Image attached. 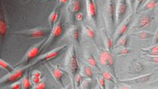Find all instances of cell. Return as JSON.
<instances>
[{
	"mask_svg": "<svg viewBox=\"0 0 158 89\" xmlns=\"http://www.w3.org/2000/svg\"><path fill=\"white\" fill-rule=\"evenodd\" d=\"M64 66H65V70H66L67 73L69 76L70 80L73 82L74 77L77 75V72L79 71V69H80L77 61L76 50H75V47L74 45H72L69 48L68 52H67Z\"/></svg>",
	"mask_w": 158,
	"mask_h": 89,
	"instance_id": "obj_1",
	"label": "cell"
},
{
	"mask_svg": "<svg viewBox=\"0 0 158 89\" xmlns=\"http://www.w3.org/2000/svg\"><path fill=\"white\" fill-rule=\"evenodd\" d=\"M103 18L105 20L106 31L110 36L114 33V26L115 25V6L114 0H107Z\"/></svg>",
	"mask_w": 158,
	"mask_h": 89,
	"instance_id": "obj_2",
	"label": "cell"
},
{
	"mask_svg": "<svg viewBox=\"0 0 158 89\" xmlns=\"http://www.w3.org/2000/svg\"><path fill=\"white\" fill-rule=\"evenodd\" d=\"M44 43V41H41L40 43H35L33 46H31L29 49L27 50V52L25 54V55L23 56V58L16 65V67L20 66V65H29L30 61L35 59L40 54V51L43 49Z\"/></svg>",
	"mask_w": 158,
	"mask_h": 89,
	"instance_id": "obj_3",
	"label": "cell"
},
{
	"mask_svg": "<svg viewBox=\"0 0 158 89\" xmlns=\"http://www.w3.org/2000/svg\"><path fill=\"white\" fill-rule=\"evenodd\" d=\"M29 66V65H24L22 68H17V69H14L11 72H9V74L4 76V77L0 79V85H9L13 82H17L19 81L22 76L25 75V72L27 70V68Z\"/></svg>",
	"mask_w": 158,
	"mask_h": 89,
	"instance_id": "obj_4",
	"label": "cell"
},
{
	"mask_svg": "<svg viewBox=\"0 0 158 89\" xmlns=\"http://www.w3.org/2000/svg\"><path fill=\"white\" fill-rule=\"evenodd\" d=\"M51 29L52 28H48V27H37L33 29L18 32L15 34L23 37H32V38H40V37H45L49 36L51 32Z\"/></svg>",
	"mask_w": 158,
	"mask_h": 89,
	"instance_id": "obj_5",
	"label": "cell"
},
{
	"mask_svg": "<svg viewBox=\"0 0 158 89\" xmlns=\"http://www.w3.org/2000/svg\"><path fill=\"white\" fill-rule=\"evenodd\" d=\"M65 48H67L66 45H63V46H60L58 48L52 49L51 51L45 53L44 54H41L40 56H39V57L34 59L33 62L32 64H30L29 66H34V65H36L38 64H40L42 62H45V61H49L51 59H55L56 57H57L60 54V53L62 52Z\"/></svg>",
	"mask_w": 158,
	"mask_h": 89,
	"instance_id": "obj_6",
	"label": "cell"
},
{
	"mask_svg": "<svg viewBox=\"0 0 158 89\" xmlns=\"http://www.w3.org/2000/svg\"><path fill=\"white\" fill-rule=\"evenodd\" d=\"M8 33V24L5 18L4 5L2 0H0V54H2V48L4 45V42Z\"/></svg>",
	"mask_w": 158,
	"mask_h": 89,
	"instance_id": "obj_7",
	"label": "cell"
},
{
	"mask_svg": "<svg viewBox=\"0 0 158 89\" xmlns=\"http://www.w3.org/2000/svg\"><path fill=\"white\" fill-rule=\"evenodd\" d=\"M132 18H133V13L130 14V15L127 17V18L121 23V25H118V27L115 30L114 33H113V37H114V43H115L117 40L121 37L122 36H124L125 34H127V31L130 28V26L132 23Z\"/></svg>",
	"mask_w": 158,
	"mask_h": 89,
	"instance_id": "obj_8",
	"label": "cell"
},
{
	"mask_svg": "<svg viewBox=\"0 0 158 89\" xmlns=\"http://www.w3.org/2000/svg\"><path fill=\"white\" fill-rule=\"evenodd\" d=\"M63 32V21H62V18H60L59 21L56 22L54 24V26H52V29H51V32H50V35L48 37L47 40L44 41V46H43V48L44 47H47L49 45H51L55 41L56 38H58Z\"/></svg>",
	"mask_w": 158,
	"mask_h": 89,
	"instance_id": "obj_9",
	"label": "cell"
},
{
	"mask_svg": "<svg viewBox=\"0 0 158 89\" xmlns=\"http://www.w3.org/2000/svg\"><path fill=\"white\" fill-rule=\"evenodd\" d=\"M128 3L127 0H118L115 7V24L120 25L125 19L127 10H128Z\"/></svg>",
	"mask_w": 158,
	"mask_h": 89,
	"instance_id": "obj_10",
	"label": "cell"
},
{
	"mask_svg": "<svg viewBox=\"0 0 158 89\" xmlns=\"http://www.w3.org/2000/svg\"><path fill=\"white\" fill-rule=\"evenodd\" d=\"M153 15H151V14H145V13H142L140 14L138 18L136 19L135 23L132 25V29H142L148 26L151 23V21L153 20Z\"/></svg>",
	"mask_w": 158,
	"mask_h": 89,
	"instance_id": "obj_11",
	"label": "cell"
},
{
	"mask_svg": "<svg viewBox=\"0 0 158 89\" xmlns=\"http://www.w3.org/2000/svg\"><path fill=\"white\" fill-rule=\"evenodd\" d=\"M46 65H47L48 70L50 71L51 74L52 75V76L56 80V82H57L58 84H60L63 87H64V83L63 82V78L64 76L65 72L62 69L58 68V66H54V65H51L49 62L46 63Z\"/></svg>",
	"mask_w": 158,
	"mask_h": 89,
	"instance_id": "obj_12",
	"label": "cell"
},
{
	"mask_svg": "<svg viewBox=\"0 0 158 89\" xmlns=\"http://www.w3.org/2000/svg\"><path fill=\"white\" fill-rule=\"evenodd\" d=\"M86 3V12L89 19L97 27V5L93 0H85Z\"/></svg>",
	"mask_w": 158,
	"mask_h": 89,
	"instance_id": "obj_13",
	"label": "cell"
},
{
	"mask_svg": "<svg viewBox=\"0 0 158 89\" xmlns=\"http://www.w3.org/2000/svg\"><path fill=\"white\" fill-rule=\"evenodd\" d=\"M100 63L103 65H108L111 67L112 69L114 67V60L113 55L111 54V52L108 50H101L99 55Z\"/></svg>",
	"mask_w": 158,
	"mask_h": 89,
	"instance_id": "obj_14",
	"label": "cell"
},
{
	"mask_svg": "<svg viewBox=\"0 0 158 89\" xmlns=\"http://www.w3.org/2000/svg\"><path fill=\"white\" fill-rule=\"evenodd\" d=\"M67 9H68V12L70 14L72 15L77 14L81 9V0H69Z\"/></svg>",
	"mask_w": 158,
	"mask_h": 89,
	"instance_id": "obj_15",
	"label": "cell"
},
{
	"mask_svg": "<svg viewBox=\"0 0 158 89\" xmlns=\"http://www.w3.org/2000/svg\"><path fill=\"white\" fill-rule=\"evenodd\" d=\"M102 37H103V44H104V47L106 48V50L111 52L112 51V48H113V46H114V43H113V40L111 39L110 36L109 35V33L107 32L106 29L102 30Z\"/></svg>",
	"mask_w": 158,
	"mask_h": 89,
	"instance_id": "obj_16",
	"label": "cell"
},
{
	"mask_svg": "<svg viewBox=\"0 0 158 89\" xmlns=\"http://www.w3.org/2000/svg\"><path fill=\"white\" fill-rule=\"evenodd\" d=\"M67 34L69 37L70 39H72L75 43L80 44V30L77 26H74L70 27Z\"/></svg>",
	"mask_w": 158,
	"mask_h": 89,
	"instance_id": "obj_17",
	"label": "cell"
},
{
	"mask_svg": "<svg viewBox=\"0 0 158 89\" xmlns=\"http://www.w3.org/2000/svg\"><path fill=\"white\" fill-rule=\"evenodd\" d=\"M158 4V0H149L148 2H146L145 4L142 5L140 9H139V11L140 13H143V12L149 11V10H151L155 8L156 7V5Z\"/></svg>",
	"mask_w": 158,
	"mask_h": 89,
	"instance_id": "obj_18",
	"label": "cell"
},
{
	"mask_svg": "<svg viewBox=\"0 0 158 89\" xmlns=\"http://www.w3.org/2000/svg\"><path fill=\"white\" fill-rule=\"evenodd\" d=\"M154 73H151V74L145 75V76H142L139 77L134 78V79H131V80H127V81H124V82H133V83H144V82H149L151 80V78L153 76Z\"/></svg>",
	"mask_w": 158,
	"mask_h": 89,
	"instance_id": "obj_19",
	"label": "cell"
},
{
	"mask_svg": "<svg viewBox=\"0 0 158 89\" xmlns=\"http://www.w3.org/2000/svg\"><path fill=\"white\" fill-rule=\"evenodd\" d=\"M131 35L133 37H138L140 40H148V39L154 37V34L149 32H145V31H141V32H139L136 33H132Z\"/></svg>",
	"mask_w": 158,
	"mask_h": 89,
	"instance_id": "obj_20",
	"label": "cell"
},
{
	"mask_svg": "<svg viewBox=\"0 0 158 89\" xmlns=\"http://www.w3.org/2000/svg\"><path fill=\"white\" fill-rule=\"evenodd\" d=\"M59 14V9L58 7H56L54 9V10L50 14L49 17H48V21H49V25L52 28V26H54V24L56 22V20H57V17H58Z\"/></svg>",
	"mask_w": 158,
	"mask_h": 89,
	"instance_id": "obj_21",
	"label": "cell"
},
{
	"mask_svg": "<svg viewBox=\"0 0 158 89\" xmlns=\"http://www.w3.org/2000/svg\"><path fill=\"white\" fill-rule=\"evenodd\" d=\"M129 36L128 34H125L124 36H122L120 37L117 40V42L115 43V47L119 48V47H127L129 41Z\"/></svg>",
	"mask_w": 158,
	"mask_h": 89,
	"instance_id": "obj_22",
	"label": "cell"
},
{
	"mask_svg": "<svg viewBox=\"0 0 158 89\" xmlns=\"http://www.w3.org/2000/svg\"><path fill=\"white\" fill-rule=\"evenodd\" d=\"M80 74L85 78H90L92 79V76H93V72H92V70L91 66H83L81 69V72Z\"/></svg>",
	"mask_w": 158,
	"mask_h": 89,
	"instance_id": "obj_23",
	"label": "cell"
},
{
	"mask_svg": "<svg viewBox=\"0 0 158 89\" xmlns=\"http://www.w3.org/2000/svg\"><path fill=\"white\" fill-rule=\"evenodd\" d=\"M41 77H42V73L40 71L34 70L32 71V75H31V82H33V84H38L39 82H41Z\"/></svg>",
	"mask_w": 158,
	"mask_h": 89,
	"instance_id": "obj_24",
	"label": "cell"
},
{
	"mask_svg": "<svg viewBox=\"0 0 158 89\" xmlns=\"http://www.w3.org/2000/svg\"><path fill=\"white\" fill-rule=\"evenodd\" d=\"M82 33L84 34L85 37H87L89 38H94L95 37L94 31L87 26H82Z\"/></svg>",
	"mask_w": 158,
	"mask_h": 89,
	"instance_id": "obj_25",
	"label": "cell"
},
{
	"mask_svg": "<svg viewBox=\"0 0 158 89\" xmlns=\"http://www.w3.org/2000/svg\"><path fill=\"white\" fill-rule=\"evenodd\" d=\"M118 49L116 50V54L117 55H121V56H125V55H127L129 54H131V53L133 52V49L132 48H129L127 47H119L117 48Z\"/></svg>",
	"mask_w": 158,
	"mask_h": 89,
	"instance_id": "obj_26",
	"label": "cell"
},
{
	"mask_svg": "<svg viewBox=\"0 0 158 89\" xmlns=\"http://www.w3.org/2000/svg\"><path fill=\"white\" fill-rule=\"evenodd\" d=\"M22 87H23V88H31V87H32L31 79H30L29 75L27 74V73L22 76Z\"/></svg>",
	"mask_w": 158,
	"mask_h": 89,
	"instance_id": "obj_27",
	"label": "cell"
},
{
	"mask_svg": "<svg viewBox=\"0 0 158 89\" xmlns=\"http://www.w3.org/2000/svg\"><path fill=\"white\" fill-rule=\"evenodd\" d=\"M85 61L86 63L88 64L91 67H94V68H98V63H97V60L91 54H87L85 55Z\"/></svg>",
	"mask_w": 158,
	"mask_h": 89,
	"instance_id": "obj_28",
	"label": "cell"
},
{
	"mask_svg": "<svg viewBox=\"0 0 158 89\" xmlns=\"http://www.w3.org/2000/svg\"><path fill=\"white\" fill-rule=\"evenodd\" d=\"M0 68L4 69V70H5L6 71H8V72H11V71L15 69L14 67L11 66L10 64L7 63L6 61H4V60H3L2 59H0Z\"/></svg>",
	"mask_w": 158,
	"mask_h": 89,
	"instance_id": "obj_29",
	"label": "cell"
},
{
	"mask_svg": "<svg viewBox=\"0 0 158 89\" xmlns=\"http://www.w3.org/2000/svg\"><path fill=\"white\" fill-rule=\"evenodd\" d=\"M135 61V60H134ZM132 69H133V72H135V73H139L141 71L143 70V66L142 64L140 63V62H138V61H135V62H133L132 64Z\"/></svg>",
	"mask_w": 158,
	"mask_h": 89,
	"instance_id": "obj_30",
	"label": "cell"
},
{
	"mask_svg": "<svg viewBox=\"0 0 158 89\" xmlns=\"http://www.w3.org/2000/svg\"><path fill=\"white\" fill-rule=\"evenodd\" d=\"M103 78L105 79V81L110 82H114V78L113 76V75L111 74L110 71H104L103 73Z\"/></svg>",
	"mask_w": 158,
	"mask_h": 89,
	"instance_id": "obj_31",
	"label": "cell"
},
{
	"mask_svg": "<svg viewBox=\"0 0 158 89\" xmlns=\"http://www.w3.org/2000/svg\"><path fill=\"white\" fill-rule=\"evenodd\" d=\"M82 76L81 74H78L75 76V77L74 79V82L75 83V86H74V87L75 88H78L80 86H81V81H82Z\"/></svg>",
	"mask_w": 158,
	"mask_h": 89,
	"instance_id": "obj_32",
	"label": "cell"
},
{
	"mask_svg": "<svg viewBox=\"0 0 158 89\" xmlns=\"http://www.w3.org/2000/svg\"><path fill=\"white\" fill-rule=\"evenodd\" d=\"M140 50L143 53H147V52H158V43L157 44H154L152 47L149 48H146V49H143V48H140Z\"/></svg>",
	"mask_w": 158,
	"mask_h": 89,
	"instance_id": "obj_33",
	"label": "cell"
},
{
	"mask_svg": "<svg viewBox=\"0 0 158 89\" xmlns=\"http://www.w3.org/2000/svg\"><path fill=\"white\" fill-rule=\"evenodd\" d=\"M97 81H98V85L101 88H105L106 87V81H105V79L103 78V76H98V77L97 78Z\"/></svg>",
	"mask_w": 158,
	"mask_h": 89,
	"instance_id": "obj_34",
	"label": "cell"
},
{
	"mask_svg": "<svg viewBox=\"0 0 158 89\" xmlns=\"http://www.w3.org/2000/svg\"><path fill=\"white\" fill-rule=\"evenodd\" d=\"M90 83H91V81H90V78H85L84 80H82L81 81V88H87L90 87Z\"/></svg>",
	"mask_w": 158,
	"mask_h": 89,
	"instance_id": "obj_35",
	"label": "cell"
},
{
	"mask_svg": "<svg viewBox=\"0 0 158 89\" xmlns=\"http://www.w3.org/2000/svg\"><path fill=\"white\" fill-rule=\"evenodd\" d=\"M9 87L10 88H15V89H20L22 87V81H17V82H13L11 83L10 85H9Z\"/></svg>",
	"mask_w": 158,
	"mask_h": 89,
	"instance_id": "obj_36",
	"label": "cell"
},
{
	"mask_svg": "<svg viewBox=\"0 0 158 89\" xmlns=\"http://www.w3.org/2000/svg\"><path fill=\"white\" fill-rule=\"evenodd\" d=\"M143 2H144V0H135V6H134V11H135V13L139 12V9L142 6Z\"/></svg>",
	"mask_w": 158,
	"mask_h": 89,
	"instance_id": "obj_37",
	"label": "cell"
},
{
	"mask_svg": "<svg viewBox=\"0 0 158 89\" xmlns=\"http://www.w3.org/2000/svg\"><path fill=\"white\" fill-rule=\"evenodd\" d=\"M146 55V54H145ZM148 58V61L152 62V63L158 64V56H152V55H146Z\"/></svg>",
	"mask_w": 158,
	"mask_h": 89,
	"instance_id": "obj_38",
	"label": "cell"
},
{
	"mask_svg": "<svg viewBox=\"0 0 158 89\" xmlns=\"http://www.w3.org/2000/svg\"><path fill=\"white\" fill-rule=\"evenodd\" d=\"M45 83L43 82H39L38 84H35V85L33 86V88H38V89H43V88H45Z\"/></svg>",
	"mask_w": 158,
	"mask_h": 89,
	"instance_id": "obj_39",
	"label": "cell"
},
{
	"mask_svg": "<svg viewBox=\"0 0 158 89\" xmlns=\"http://www.w3.org/2000/svg\"><path fill=\"white\" fill-rule=\"evenodd\" d=\"M130 9H132V11L134 10V6H135V0H127Z\"/></svg>",
	"mask_w": 158,
	"mask_h": 89,
	"instance_id": "obj_40",
	"label": "cell"
},
{
	"mask_svg": "<svg viewBox=\"0 0 158 89\" xmlns=\"http://www.w3.org/2000/svg\"><path fill=\"white\" fill-rule=\"evenodd\" d=\"M83 18H84V15L81 12H78L77 14H75V20H82Z\"/></svg>",
	"mask_w": 158,
	"mask_h": 89,
	"instance_id": "obj_41",
	"label": "cell"
},
{
	"mask_svg": "<svg viewBox=\"0 0 158 89\" xmlns=\"http://www.w3.org/2000/svg\"><path fill=\"white\" fill-rule=\"evenodd\" d=\"M154 44H157L158 43V29L156 31V32L154 34V42H153Z\"/></svg>",
	"mask_w": 158,
	"mask_h": 89,
	"instance_id": "obj_42",
	"label": "cell"
},
{
	"mask_svg": "<svg viewBox=\"0 0 158 89\" xmlns=\"http://www.w3.org/2000/svg\"><path fill=\"white\" fill-rule=\"evenodd\" d=\"M69 0H59V3L62 4H66V3H68Z\"/></svg>",
	"mask_w": 158,
	"mask_h": 89,
	"instance_id": "obj_43",
	"label": "cell"
},
{
	"mask_svg": "<svg viewBox=\"0 0 158 89\" xmlns=\"http://www.w3.org/2000/svg\"><path fill=\"white\" fill-rule=\"evenodd\" d=\"M157 6V9H156V15H157V18H158V4L156 5Z\"/></svg>",
	"mask_w": 158,
	"mask_h": 89,
	"instance_id": "obj_44",
	"label": "cell"
},
{
	"mask_svg": "<svg viewBox=\"0 0 158 89\" xmlns=\"http://www.w3.org/2000/svg\"><path fill=\"white\" fill-rule=\"evenodd\" d=\"M93 1H94V2L96 3V4H97V2H98V0H93Z\"/></svg>",
	"mask_w": 158,
	"mask_h": 89,
	"instance_id": "obj_45",
	"label": "cell"
},
{
	"mask_svg": "<svg viewBox=\"0 0 158 89\" xmlns=\"http://www.w3.org/2000/svg\"><path fill=\"white\" fill-rule=\"evenodd\" d=\"M156 71H158V69H156Z\"/></svg>",
	"mask_w": 158,
	"mask_h": 89,
	"instance_id": "obj_46",
	"label": "cell"
},
{
	"mask_svg": "<svg viewBox=\"0 0 158 89\" xmlns=\"http://www.w3.org/2000/svg\"><path fill=\"white\" fill-rule=\"evenodd\" d=\"M156 83H157V84H158V81H157V82H156Z\"/></svg>",
	"mask_w": 158,
	"mask_h": 89,
	"instance_id": "obj_47",
	"label": "cell"
}]
</instances>
